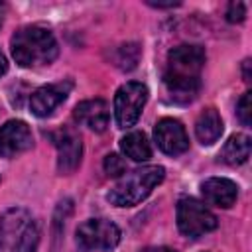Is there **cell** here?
I'll return each instance as SVG.
<instances>
[{
	"label": "cell",
	"instance_id": "6da1fadb",
	"mask_svg": "<svg viewBox=\"0 0 252 252\" xmlns=\"http://www.w3.org/2000/svg\"><path fill=\"white\" fill-rule=\"evenodd\" d=\"M205 51L201 45H177L167 55L165 87L177 102H191L201 87Z\"/></svg>",
	"mask_w": 252,
	"mask_h": 252
},
{
	"label": "cell",
	"instance_id": "7a4b0ae2",
	"mask_svg": "<svg viewBox=\"0 0 252 252\" xmlns=\"http://www.w3.org/2000/svg\"><path fill=\"white\" fill-rule=\"evenodd\" d=\"M59 53L55 35L41 26L20 28L12 37V55L22 67L49 65Z\"/></svg>",
	"mask_w": 252,
	"mask_h": 252
},
{
	"label": "cell",
	"instance_id": "3957f363",
	"mask_svg": "<svg viewBox=\"0 0 252 252\" xmlns=\"http://www.w3.org/2000/svg\"><path fill=\"white\" fill-rule=\"evenodd\" d=\"M165 177V169L161 165H146L132 169L116 181V185L108 191L106 199L114 207H134L142 203L156 185H159Z\"/></svg>",
	"mask_w": 252,
	"mask_h": 252
},
{
	"label": "cell",
	"instance_id": "277c9868",
	"mask_svg": "<svg viewBox=\"0 0 252 252\" xmlns=\"http://www.w3.org/2000/svg\"><path fill=\"white\" fill-rule=\"evenodd\" d=\"M177 226L185 236L197 238L217 228V217L205 203L189 197L177 203Z\"/></svg>",
	"mask_w": 252,
	"mask_h": 252
},
{
	"label": "cell",
	"instance_id": "5b68a950",
	"mask_svg": "<svg viewBox=\"0 0 252 252\" xmlns=\"http://www.w3.org/2000/svg\"><path fill=\"white\" fill-rule=\"evenodd\" d=\"M148 100V87L138 83V81H130L124 83L114 96V116H116V124L120 128H130L138 122L142 108Z\"/></svg>",
	"mask_w": 252,
	"mask_h": 252
},
{
	"label": "cell",
	"instance_id": "8992f818",
	"mask_svg": "<svg viewBox=\"0 0 252 252\" xmlns=\"http://www.w3.org/2000/svg\"><path fill=\"white\" fill-rule=\"evenodd\" d=\"M120 242V228L106 219H89L77 228V244L83 250H112Z\"/></svg>",
	"mask_w": 252,
	"mask_h": 252
},
{
	"label": "cell",
	"instance_id": "52a82bcc",
	"mask_svg": "<svg viewBox=\"0 0 252 252\" xmlns=\"http://www.w3.org/2000/svg\"><path fill=\"white\" fill-rule=\"evenodd\" d=\"M53 142L57 148V169L59 173H73L81 163L83 144L81 136L71 128H61L53 134Z\"/></svg>",
	"mask_w": 252,
	"mask_h": 252
},
{
	"label": "cell",
	"instance_id": "ba28073f",
	"mask_svg": "<svg viewBox=\"0 0 252 252\" xmlns=\"http://www.w3.org/2000/svg\"><path fill=\"white\" fill-rule=\"evenodd\" d=\"M154 138L158 148L167 156H179L189 148V138L179 120L161 118L154 128Z\"/></svg>",
	"mask_w": 252,
	"mask_h": 252
},
{
	"label": "cell",
	"instance_id": "9c48e42d",
	"mask_svg": "<svg viewBox=\"0 0 252 252\" xmlns=\"http://www.w3.org/2000/svg\"><path fill=\"white\" fill-rule=\"evenodd\" d=\"M33 146L32 130L22 120H8L0 128V156L16 158L18 154L28 152Z\"/></svg>",
	"mask_w": 252,
	"mask_h": 252
},
{
	"label": "cell",
	"instance_id": "30bf717a",
	"mask_svg": "<svg viewBox=\"0 0 252 252\" xmlns=\"http://www.w3.org/2000/svg\"><path fill=\"white\" fill-rule=\"evenodd\" d=\"M71 81H61V83H53V85H45V87H39L32 98H30V108L35 116L43 118V116H49L69 94L71 91Z\"/></svg>",
	"mask_w": 252,
	"mask_h": 252
},
{
	"label": "cell",
	"instance_id": "8fae6325",
	"mask_svg": "<svg viewBox=\"0 0 252 252\" xmlns=\"http://www.w3.org/2000/svg\"><path fill=\"white\" fill-rule=\"evenodd\" d=\"M201 193H203V197H205V201L209 205H215V207H220V209H228L236 201L238 187H236L234 181H230L226 177H211V179L203 181Z\"/></svg>",
	"mask_w": 252,
	"mask_h": 252
},
{
	"label": "cell",
	"instance_id": "7c38bea8",
	"mask_svg": "<svg viewBox=\"0 0 252 252\" xmlns=\"http://www.w3.org/2000/svg\"><path fill=\"white\" fill-rule=\"evenodd\" d=\"M73 114L77 122H81L83 126L94 132H104L108 126V106L102 98H91V100L79 102Z\"/></svg>",
	"mask_w": 252,
	"mask_h": 252
},
{
	"label": "cell",
	"instance_id": "4fadbf2b",
	"mask_svg": "<svg viewBox=\"0 0 252 252\" xmlns=\"http://www.w3.org/2000/svg\"><path fill=\"white\" fill-rule=\"evenodd\" d=\"M222 118L215 108H205L195 122V136L203 146L215 144L222 134Z\"/></svg>",
	"mask_w": 252,
	"mask_h": 252
},
{
	"label": "cell",
	"instance_id": "5bb4252c",
	"mask_svg": "<svg viewBox=\"0 0 252 252\" xmlns=\"http://www.w3.org/2000/svg\"><path fill=\"white\" fill-rule=\"evenodd\" d=\"M250 148H252V142L246 134H234L222 146L220 159L228 165H240L250 158Z\"/></svg>",
	"mask_w": 252,
	"mask_h": 252
},
{
	"label": "cell",
	"instance_id": "9a60e30c",
	"mask_svg": "<svg viewBox=\"0 0 252 252\" xmlns=\"http://www.w3.org/2000/svg\"><path fill=\"white\" fill-rule=\"evenodd\" d=\"M122 152L134 161H148L152 158V146L144 132H130L120 140Z\"/></svg>",
	"mask_w": 252,
	"mask_h": 252
},
{
	"label": "cell",
	"instance_id": "2e32d148",
	"mask_svg": "<svg viewBox=\"0 0 252 252\" xmlns=\"http://www.w3.org/2000/svg\"><path fill=\"white\" fill-rule=\"evenodd\" d=\"M37 244H39V228L35 222H28L20 232V236L16 238L12 252H35Z\"/></svg>",
	"mask_w": 252,
	"mask_h": 252
},
{
	"label": "cell",
	"instance_id": "e0dca14e",
	"mask_svg": "<svg viewBox=\"0 0 252 252\" xmlns=\"http://www.w3.org/2000/svg\"><path fill=\"white\" fill-rule=\"evenodd\" d=\"M116 53H118V55L114 57V63H116L120 69L128 71V69H134V67H136L138 57H140V49H138V45H136V43L120 45Z\"/></svg>",
	"mask_w": 252,
	"mask_h": 252
},
{
	"label": "cell",
	"instance_id": "ac0fdd59",
	"mask_svg": "<svg viewBox=\"0 0 252 252\" xmlns=\"http://www.w3.org/2000/svg\"><path fill=\"white\" fill-rule=\"evenodd\" d=\"M236 116L244 126L252 124V93H244L236 104Z\"/></svg>",
	"mask_w": 252,
	"mask_h": 252
},
{
	"label": "cell",
	"instance_id": "d6986e66",
	"mask_svg": "<svg viewBox=\"0 0 252 252\" xmlns=\"http://www.w3.org/2000/svg\"><path fill=\"white\" fill-rule=\"evenodd\" d=\"M104 171L110 177H120L126 173V163L118 154H108L104 158Z\"/></svg>",
	"mask_w": 252,
	"mask_h": 252
},
{
	"label": "cell",
	"instance_id": "ffe728a7",
	"mask_svg": "<svg viewBox=\"0 0 252 252\" xmlns=\"http://www.w3.org/2000/svg\"><path fill=\"white\" fill-rule=\"evenodd\" d=\"M246 18V8L242 2H230L228 8H226V20L230 24H236V22H242Z\"/></svg>",
	"mask_w": 252,
	"mask_h": 252
},
{
	"label": "cell",
	"instance_id": "44dd1931",
	"mask_svg": "<svg viewBox=\"0 0 252 252\" xmlns=\"http://www.w3.org/2000/svg\"><path fill=\"white\" fill-rule=\"evenodd\" d=\"M150 6H156V8H171V6H179V2H152L148 0Z\"/></svg>",
	"mask_w": 252,
	"mask_h": 252
},
{
	"label": "cell",
	"instance_id": "7402d4cb",
	"mask_svg": "<svg viewBox=\"0 0 252 252\" xmlns=\"http://www.w3.org/2000/svg\"><path fill=\"white\" fill-rule=\"evenodd\" d=\"M6 71H8V63H6V57L0 53V77H2Z\"/></svg>",
	"mask_w": 252,
	"mask_h": 252
},
{
	"label": "cell",
	"instance_id": "603a6c76",
	"mask_svg": "<svg viewBox=\"0 0 252 252\" xmlns=\"http://www.w3.org/2000/svg\"><path fill=\"white\" fill-rule=\"evenodd\" d=\"M146 252H175L173 248H165V246H159V248H152V250H146Z\"/></svg>",
	"mask_w": 252,
	"mask_h": 252
},
{
	"label": "cell",
	"instance_id": "cb8c5ba5",
	"mask_svg": "<svg viewBox=\"0 0 252 252\" xmlns=\"http://www.w3.org/2000/svg\"><path fill=\"white\" fill-rule=\"evenodd\" d=\"M248 65H250V61L246 59V61H244V81H246V83L250 81V73H248Z\"/></svg>",
	"mask_w": 252,
	"mask_h": 252
},
{
	"label": "cell",
	"instance_id": "d4e9b609",
	"mask_svg": "<svg viewBox=\"0 0 252 252\" xmlns=\"http://www.w3.org/2000/svg\"><path fill=\"white\" fill-rule=\"evenodd\" d=\"M2 10H4V6L0 4V26H2Z\"/></svg>",
	"mask_w": 252,
	"mask_h": 252
}]
</instances>
